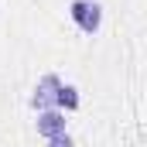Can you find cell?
Returning <instances> with one entry per match:
<instances>
[{
  "label": "cell",
  "mask_w": 147,
  "mask_h": 147,
  "mask_svg": "<svg viewBox=\"0 0 147 147\" xmlns=\"http://www.w3.org/2000/svg\"><path fill=\"white\" fill-rule=\"evenodd\" d=\"M69 14H72V21L79 24V31H86V34H96L99 24H103V10H99L96 0H72Z\"/></svg>",
  "instance_id": "cell-1"
},
{
  "label": "cell",
  "mask_w": 147,
  "mask_h": 147,
  "mask_svg": "<svg viewBox=\"0 0 147 147\" xmlns=\"http://www.w3.org/2000/svg\"><path fill=\"white\" fill-rule=\"evenodd\" d=\"M58 86H62V79L55 72H48L41 82H38L34 96H31V106L34 110H55V96H58Z\"/></svg>",
  "instance_id": "cell-2"
},
{
  "label": "cell",
  "mask_w": 147,
  "mask_h": 147,
  "mask_svg": "<svg viewBox=\"0 0 147 147\" xmlns=\"http://www.w3.org/2000/svg\"><path fill=\"white\" fill-rule=\"evenodd\" d=\"M38 134L41 137H62L65 134V116L58 110H41V116H38Z\"/></svg>",
  "instance_id": "cell-3"
},
{
  "label": "cell",
  "mask_w": 147,
  "mask_h": 147,
  "mask_svg": "<svg viewBox=\"0 0 147 147\" xmlns=\"http://www.w3.org/2000/svg\"><path fill=\"white\" fill-rule=\"evenodd\" d=\"M55 106H62V110H79V89H75V86H58Z\"/></svg>",
  "instance_id": "cell-4"
},
{
  "label": "cell",
  "mask_w": 147,
  "mask_h": 147,
  "mask_svg": "<svg viewBox=\"0 0 147 147\" xmlns=\"http://www.w3.org/2000/svg\"><path fill=\"white\" fill-rule=\"evenodd\" d=\"M48 147H72V140H69V134H62V137H48Z\"/></svg>",
  "instance_id": "cell-5"
}]
</instances>
